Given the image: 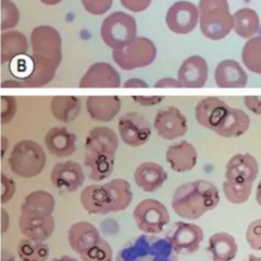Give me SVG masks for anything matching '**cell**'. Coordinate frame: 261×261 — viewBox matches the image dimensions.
Segmentation results:
<instances>
[{"mask_svg":"<svg viewBox=\"0 0 261 261\" xmlns=\"http://www.w3.org/2000/svg\"><path fill=\"white\" fill-rule=\"evenodd\" d=\"M133 217L137 227L147 234H158L168 224L170 215L163 203L155 199H145L134 209Z\"/></svg>","mask_w":261,"mask_h":261,"instance_id":"obj_7","label":"cell"},{"mask_svg":"<svg viewBox=\"0 0 261 261\" xmlns=\"http://www.w3.org/2000/svg\"><path fill=\"white\" fill-rule=\"evenodd\" d=\"M52 184L63 191L75 192L85 181V173L80 163L66 160L58 162L51 171Z\"/></svg>","mask_w":261,"mask_h":261,"instance_id":"obj_16","label":"cell"},{"mask_svg":"<svg viewBox=\"0 0 261 261\" xmlns=\"http://www.w3.org/2000/svg\"><path fill=\"white\" fill-rule=\"evenodd\" d=\"M156 53V47L150 39L137 37L127 46L112 50V59L121 69L133 70L150 65Z\"/></svg>","mask_w":261,"mask_h":261,"instance_id":"obj_6","label":"cell"},{"mask_svg":"<svg viewBox=\"0 0 261 261\" xmlns=\"http://www.w3.org/2000/svg\"><path fill=\"white\" fill-rule=\"evenodd\" d=\"M155 88H181L180 83L174 77H162L155 83Z\"/></svg>","mask_w":261,"mask_h":261,"instance_id":"obj_48","label":"cell"},{"mask_svg":"<svg viewBox=\"0 0 261 261\" xmlns=\"http://www.w3.org/2000/svg\"><path fill=\"white\" fill-rule=\"evenodd\" d=\"M246 241L256 251H261V217L253 220L247 227Z\"/></svg>","mask_w":261,"mask_h":261,"instance_id":"obj_41","label":"cell"},{"mask_svg":"<svg viewBox=\"0 0 261 261\" xmlns=\"http://www.w3.org/2000/svg\"><path fill=\"white\" fill-rule=\"evenodd\" d=\"M121 85L118 71L108 62L93 63L81 77L80 88H119Z\"/></svg>","mask_w":261,"mask_h":261,"instance_id":"obj_15","label":"cell"},{"mask_svg":"<svg viewBox=\"0 0 261 261\" xmlns=\"http://www.w3.org/2000/svg\"><path fill=\"white\" fill-rule=\"evenodd\" d=\"M232 29L241 38L250 39L254 37L260 30L258 13L248 7L237 10L232 14Z\"/></svg>","mask_w":261,"mask_h":261,"instance_id":"obj_33","label":"cell"},{"mask_svg":"<svg viewBox=\"0 0 261 261\" xmlns=\"http://www.w3.org/2000/svg\"><path fill=\"white\" fill-rule=\"evenodd\" d=\"M49 247L43 241L23 239L17 246V255L21 261H47Z\"/></svg>","mask_w":261,"mask_h":261,"instance_id":"obj_36","label":"cell"},{"mask_svg":"<svg viewBox=\"0 0 261 261\" xmlns=\"http://www.w3.org/2000/svg\"><path fill=\"white\" fill-rule=\"evenodd\" d=\"M118 138L113 129L107 126H95L87 135L85 147L87 152L115 157L118 149Z\"/></svg>","mask_w":261,"mask_h":261,"instance_id":"obj_20","label":"cell"},{"mask_svg":"<svg viewBox=\"0 0 261 261\" xmlns=\"http://www.w3.org/2000/svg\"><path fill=\"white\" fill-rule=\"evenodd\" d=\"M55 208L54 197L46 191L37 190L30 193L20 206V212L40 215H52Z\"/></svg>","mask_w":261,"mask_h":261,"instance_id":"obj_34","label":"cell"},{"mask_svg":"<svg viewBox=\"0 0 261 261\" xmlns=\"http://www.w3.org/2000/svg\"><path fill=\"white\" fill-rule=\"evenodd\" d=\"M80 256L83 261H112L113 252L109 243L100 238L93 247Z\"/></svg>","mask_w":261,"mask_h":261,"instance_id":"obj_39","label":"cell"},{"mask_svg":"<svg viewBox=\"0 0 261 261\" xmlns=\"http://www.w3.org/2000/svg\"><path fill=\"white\" fill-rule=\"evenodd\" d=\"M244 103L251 112L261 115V96H246Z\"/></svg>","mask_w":261,"mask_h":261,"instance_id":"obj_46","label":"cell"},{"mask_svg":"<svg viewBox=\"0 0 261 261\" xmlns=\"http://www.w3.org/2000/svg\"><path fill=\"white\" fill-rule=\"evenodd\" d=\"M208 79V65L199 55L186 58L177 71V80L181 88H202Z\"/></svg>","mask_w":261,"mask_h":261,"instance_id":"obj_18","label":"cell"},{"mask_svg":"<svg viewBox=\"0 0 261 261\" xmlns=\"http://www.w3.org/2000/svg\"><path fill=\"white\" fill-rule=\"evenodd\" d=\"M17 110V102L14 96H1V122L2 124L9 123L14 117Z\"/></svg>","mask_w":261,"mask_h":261,"instance_id":"obj_42","label":"cell"},{"mask_svg":"<svg viewBox=\"0 0 261 261\" xmlns=\"http://www.w3.org/2000/svg\"><path fill=\"white\" fill-rule=\"evenodd\" d=\"M0 180H1V203L5 204L9 202L14 196L16 191V185L12 178L8 177L3 172L0 175Z\"/></svg>","mask_w":261,"mask_h":261,"instance_id":"obj_44","label":"cell"},{"mask_svg":"<svg viewBox=\"0 0 261 261\" xmlns=\"http://www.w3.org/2000/svg\"><path fill=\"white\" fill-rule=\"evenodd\" d=\"M8 146H9L8 139L5 136H2L1 137V158L4 157V155L8 149Z\"/></svg>","mask_w":261,"mask_h":261,"instance_id":"obj_52","label":"cell"},{"mask_svg":"<svg viewBox=\"0 0 261 261\" xmlns=\"http://www.w3.org/2000/svg\"><path fill=\"white\" fill-rule=\"evenodd\" d=\"M154 128L164 140H174L185 136L188 132L187 117L174 106L159 110L154 118Z\"/></svg>","mask_w":261,"mask_h":261,"instance_id":"obj_12","label":"cell"},{"mask_svg":"<svg viewBox=\"0 0 261 261\" xmlns=\"http://www.w3.org/2000/svg\"><path fill=\"white\" fill-rule=\"evenodd\" d=\"M67 238L70 248L81 255L100 240V233L94 224L88 221H79L69 227Z\"/></svg>","mask_w":261,"mask_h":261,"instance_id":"obj_26","label":"cell"},{"mask_svg":"<svg viewBox=\"0 0 261 261\" xmlns=\"http://www.w3.org/2000/svg\"><path fill=\"white\" fill-rule=\"evenodd\" d=\"M100 36L112 50L123 48L137 38L136 19L123 11H114L102 21Z\"/></svg>","mask_w":261,"mask_h":261,"instance_id":"obj_5","label":"cell"},{"mask_svg":"<svg viewBox=\"0 0 261 261\" xmlns=\"http://www.w3.org/2000/svg\"><path fill=\"white\" fill-rule=\"evenodd\" d=\"M19 9L11 0H1V30L10 31L19 21Z\"/></svg>","mask_w":261,"mask_h":261,"instance_id":"obj_40","label":"cell"},{"mask_svg":"<svg viewBox=\"0 0 261 261\" xmlns=\"http://www.w3.org/2000/svg\"><path fill=\"white\" fill-rule=\"evenodd\" d=\"M86 108L92 119L108 122L120 111L121 101L118 96H89Z\"/></svg>","mask_w":261,"mask_h":261,"instance_id":"obj_24","label":"cell"},{"mask_svg":"<svg viewBox=\"0 0 261 261\" xmlns=\"http://www.w3.org/2000/svg\"><path fill=\"white\" fill-rule=\"evenodd\" d=\"M29 66L22 84L28 88H42L52 82L58 65L47 57L33 54L28 56Z\"/></svg>","mask_w":261,"mask_h":261,"instance_id":"obj_14","label":"cell"},{"mask_svg":"<svg viewBox=\"0 0 261 261\" xmlns=\"http://www.w3.org/2000/svg\"><path fill=\"white\" fill-rule=\"evenodd\" d=\"M119 1L124 8L133 12H142L146 10L152 2V0H119Z\"/></svg>","mask_w":261,"mask_h":261,"instance_id":"obj_45","label":"cell"},{"mask_svg":"<svg viewBox=\"0 0 261 261\" xmlns=\"http://www.w3.org/2000/svg\"><path fill=\"white\" fill-rule=\"evenodd\" d=\"M165 240L176 255H191L199 250L204 240V232L198 224L176 221L165 234Z\"/></svg>","mask_w":261,"mask_h":261,"instance_id":"obj_8","label":"cell"},{"mask_svg":"<svg viewBox=\"0 0 261 261\" xmlns=\"http://www.w3.org/2000/svg\"><path fill=\"white\" fill-rule=\"evenodd\" d=\"M84 9L92 15H103L112 6L113 0H81Z\"/></svg>","mask_w":261,"mask_h":261,"instance_id":"obj_43","label":"cell"},{"mask_svg":"<svg viewBox=\"0 0 261 261\" xmlns=\"http://www.w3.org/2000/svg\"><path fill=\"white\" fill-rule=\"evenodd\" d=\"M1 62L9 63L15 58L25 55L29 51V41L24 34L10 30L2 32L0 36Z\"/></svg>","mask_w":261,"mask_h":261,"instance_id":"obj_30","label":"cell"},{"mask_svg":"<svg viewBox=\"0 0 261 261\" xmlns=\"http://www.w3.org/2000/svg\"><path fill=\"white\" fill-rule=\"evenodd\" d=\"M132 98L137 104L145 107L155 106L163 100L162 96H133Z\"/></svg>","mask_w":261,"mask_h":261,"instance_id":"obj_47","label":"cell"},{"mask_svg":"<svg viewBox=\"0 0 261 261\" xmlns=\"http://www.w3.org/2000/svg\"><path fill=\"white\" fill-rule=\"evenodd\" d=\"M165 21L174 34L186 35L195 30L199 21L198 7L189 1H177L167 10Z\"/></svg>","mask_w":261,"mask_h":261,"instance_id":"obj_11","label":"cell"},{"mask_svg":"<svg viewBox=\"0 0 261 261\" xmlns=\"http://www.w3.org/2000/svg\"><path fill=\"white\" fill-rule=\"evenodd\" d=\"M253 184H240L224 180L222 184V190L225 198L232 204H243L251 196Z\"/></svg>","mask_w":261,"mask_h":261,"instance_id":"obj_38","label":"cell"},{"mask_svg":"<svg viewBox=\"0 0 261 261\" xmlns=\"http://www.w3.org/2000/svg\"><path fill=\"white\" fill-rule=\"evenodd\" d=\"M82 206L90 214L105 215L110 213V200L103 185L87 186L80 195Z\"/></svg>","mask_w":261,"mask_h":261,"instance_id":"obj_28","label":"cell"},{"mask_svg":"<svg viewBox=\"0 0 261 261\" xmlns=\"http://www.w3.org/2000/svg\"><path fill=\"white\" fill-rule=\"evenodd\" d=\"M219 201L217 187L208 180L198 179L176 188L172 196L171 207L179 217L193 220L216 208Z\"/></svg>","mask_w":261,"mask_h":261,"instance_id":"obj_1","label":"cell"},{"mask_svg":"<svg viewBox=\"0 0 261 261\" xmlns=\"http://www.w3.org/2000/svg\"><path fill=\"white\" fill-rule=\"evenodd\" d=\"M81 102L76 96L57 95L52 97L50 109L52 115L59 121L71 122L81 112Z\"/></svg>","mask_w":261,"mask_h":261,"instance_id":"obj_32","label":"cell"},{"mask_svg":"<svg viewBox=\"0 0 261 261\" xmlns=\"http://www.w3.org/2000/svg\"><path fill=\"white\" fill-rule=\"evenodd\" d=\"M249 127V115L242 109L228 107L223 119L213 132L223 138H232L244 135Z\"/></svg>","mask_w":261,"mask_h":261,"instance_id":"obj_27","label":"cell"},{"mask_svg":"<svg viewBox=\"0 0 261 261\" xmlns=\"http://www.w3.org/2000/svg\"><path fill=\"white\" fill-rule=\"evenodd\" d=\"M117 128L122 142L130 147L143 146L148 142L152 133L149 120L136 111L121 115Z\"/></svg>","mask_w":261,"mask_h":261,"instance_id":"obj_10","label":"cell"},{"mask_svg":"<svg viewBox=\"0 0 261 261\" xmlns=\"http://www.w3.org/2000/svg\"><path fill=\"white\" fill-rule=\"evenodd\" d=\"M85 165L89 171V177L95 181H101L109 177L114 168V157L103 154L87 152Z\"/></svg>","mask_w":261,"mask_h":261,"instance_id":"obj_35","label":"cell"},{"mask_svg":"<svg viewBox=\"0 0 261 261\" xmlns=\"http://www.w3.org/2000/svg\"><path fill=\"white\" fill-rule=\"evenodd\" d=\"M114 261H178L165 238L143 233L125 244Z\"/></svg>","mask_w":261,"mask_h":261,"instance_id":"obj_2","label":"cell"},{"mask_svg":"<svg viewBox=\"0 0 261 261\" xmlns=\"http://www.w3.org/2000/svg\"><path fill=\"white\" fill-rule=\"evenodd\" d=\"M165 159L173 171L187 172L196 166L198 153L193 144L180 141L167 148Z\"/></svg>","mask_w":261,"mask_h":261,"instance_id":"obj_22","label":"cell"},{"mask_svg":"<svg viewBox=\"0 0 261 261\" xmlns=\"http://www.w3.org/2000/svg\"><path fill=\"white\" fill-rule=\"evenodd\" d=\"M52 261H77L75 258H72L70 256H61L59 258H54Z\"/></svg>","mask_w":261,"mask_h":261,"instance_id":"obj_56","label":"cell"},{"mask_svg":"<svg viewBox=\"0 0 261 261\" xmlns=\"http://www.w3.org/2000/svg\"><path fill=\"white\" fill-rule=\"evenodd\" d=\"M243 261H261V256H256L253 254H250L246 259H244Z\"/></svg>","mask_w":261,"mask_h":261,"instance_id":"obj_57","label":"cell"},{"mask_svg":"<svg viewBox=\"0 0 261 261\" xmlns=\"http://www.w3.org/2000/svg\"><path fill=\"white\" fill-rule=\"evenodd\" d=\"M54 227L55 221L52 215L20 212L19 229L27 239L44 242L52 236Z\"/></svg>","mask_w":261,"mask_h":261,"instance_id":"obj_17","label":"cell"},{"mask_svg":"<svg viewBox=\"0 0 261 261\" xmlns=\"http://www.w3.org/2000/svg\"><path fill=\"white\" fill-rule=\"evenodd\" d=\"M207 251L212 261H232L238 254V244L232 234L219 231L210 236Z\"/></svg>","mask_w":261,"mask_h":261,"instance_id":"obj_29","label":"cell"},{"mask_svg":"<svg viewBox=\"0 0 261 261\" xmlns=\"http://www.w3.org/2000/svg\"><path fill=\"white\" fill-rule=\"evenodd\" d=\"M110 200V212L125 210L132 203L133 192L130 185L123 178H114L103 185Z\"/></svg>","mask_w":261,"mask_h":261,"instance_id":"obj_31","label":"cell"},{"mask_svg":"<svg viewBox=\"0 0 261 261\" xmlns=\"http://www.w3.org/2000/svg\"><path fill=\"white\" fill-rule=\"evenodd\" d=\"M198 10L200 30L207 39L222 40L232 30V14L227 0H200Z\"/></svg>","mask_w":261,"mask_h":261,"instance_id":"obj_3","label":"cell"},{"mask_svg":"<svg viewBox=\"0 0 261 261\" xmlns=\"http://www.w3.org/2000/svg\"><path fill=\"white\" fill-rule=\"evenodd\" d=\"M41 3L45 4V5H49V6H53V5H57L60 2H62V0H39Z\"/></svg>","mask_w":261,"mask_h":261,"instance_id":"obj_54","label":"cell"},{"mask_svg":"<svg viewBox=\"0 0 261 261\" xmlns=\"http://www.w3.org/2000/svg\"><path fill=\"white\" fill-rule=\"evenodd\" d=\"M45 146L55 157L64 158L76 150V136L64 126H53L45 135Z\"/></svg>","mask_w":261,"mask_h":261,"instance_id":"obj_21","label":"cell"},{"mask_svg":"<svg viewBox=\"0 0 261 261\" xmlns=\"http://www.w3.org/2000/svg\"><path fill=\"white\" fill-rule=\"evenodd\" d=\"M33 54L47 57L58 66L62 59V39L60 33L52 25L35 27L30 36Z\"/></svg>","mask_w":261,"mask_h":261,"instance_id":"obj_9","label":"cell"},{"mask_svg":"<svg viewBox=\"0 0 261 261\" xmlns=\"http://www.w3.org/2000/svg\"><path fill=\"white\" fill-rule=\"evenodd\" d=\"M124 88H147L148 84L139 77H132L124 82L123 84Z\"/></svg>","mask_w":261,"mask_h":261,"instance_id":"obj_49","label":"cell"},{"mask_svg":"<svg viewBox=\"0 0 261 261\" xmlns=\"http://www.w3.org/2000/svg\"><path fill=\"white\" fill-rule=\"evenodd\" d=\"M9 224H10L9 214L4 208H1V231H2V233H5L8 230Z\"/></svg>","mask_w":261,"mask_h":261,"instance_id":"obj_50","label":"cell"},{"mask_svg":"<svg viewBox=\"0 0 261 261\" xmlns=\"http://www.w3.org/2000/svg\"><path fill=\"white\" fill-rule=\"evenodd\" d=\"M214 80L219 88H244L247 85L248 75L238 61L225 59L216 66Z\"/></svg>","mask_w":261,"mask_h":261,"instance_id":"obj_25","label":"cell"},{"mask_svg":"<svg viewBox=\"0 0 261 261\" xmlns=\"http://www.w3.org/2000/svg\"><path fill=\"white\" fill-rule=\"evenodd\" d=\"M242 61L252 72L261 74V36L250 38L243 47Z\"/></svg>","mask_w":261,"mask_h":261,"instance_id":"obj_37","label":"cell"},{"mask_svg":"<svg viewBox=\"0 0 261 261\" xmlns=\"http://www.w3.org/2000/svg\"><path fill=\"white\" fill-rule=\"evenodd\" d=\"M228 107L223 100L217 97H206L197 103L195 116L200 125L214 130L223 119Z\"/></svg>","mask_w":261,"mask_h":261,"instance_id":"obj_19","label":"cell"},{"mask_svg":"<svg viewBox=\"0 0 261 261\" xmlns=\"http://www.w3.org/2000/svg\"><path fill=\"white\" fill-rule=\"evenodd\" d=\"M168 174L165 169L156 162H143L134 171L136 185L144 192L152 193L157 191L167 179Z\"/></svg>","mask_w":261,"mask_h":261,"instance_id":"obj_23","label":"cell"},{"mask_svg":"<svg viewBox=\"0 0 261 261\" xmlns=\"http://www.w3.org/2000/svg\"><path fill=\"white\" fill-rule=\"evenodd\" d=\"M46 153L43 147L33 140H21L13 147L8 163L16 175L30 178L40 174L46 165Z\"/></svg>","mask_w":261,"mask_h":261,"instance_id":"obj_4","label":"cell"},{"mask_svg":"<svg viewBox=\"0 0 261 261\" xmlns=\"http://www.w3.org/2000/svg\"><path fill=\"white\" fill-rule=\"evenodd\" d=\"M255 199H256L257 204L261 207V180L259 181V184H258V186H257V190H256V197H255Z\"/></svg>","mask_w":261,"mask_h":261,"instance_id":"obj_53","label":"cell"},{"mask_svg":"<svg viewBox=\"0 0 261 261\" xmlns=\"http://www.w3.org/2000/svg\"><path fill=\"white\" fill-rule=\"evenodd\" d=\"M259 172V163L250 153L234 154L226 163L225 180L253 184Z\"/></svg>","mask_w":261,"mask_h":261,"instance_id":"obj_13","label":"cell"},{"mask_svg":"<svg viewBox=\"0 0 261 261\" xmlns=\"http://www.w3.org/2000/svg\"><path fill=\"white\" fill-rule=\"evenodd\" d=\"M1 261H15V258H14V256H13L12 254H10L9 252H8V253L4 252V253L2 254V260H1Z\"/></svg>","mask_w":261,"mask_h":261,"instance_id":"obj_55","label":"cell"},{"mask_svg":"<svg viewBox=\"0 0 261 261\" xmlns=\"http://www.w3.org/2000/svg\"><path fill=\"white\" fill-rule=\"evenodd\" d=\"M1 87L3 88H22L24 87L22 82L17 81V80H6L4 82H2Z\"/></svg>","mask_w":261,"mask_h":261,"instance_id":"obj_51","label":"cell"}]
</instances>
